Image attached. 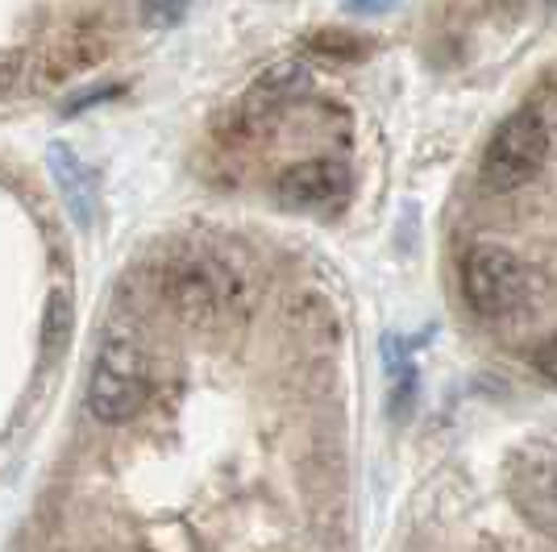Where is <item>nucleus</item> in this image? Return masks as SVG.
<instances>
[{"instance_id":"f8f14e48","label":"nucleus","mask_w":557,"mask_h":552,"mask_svg":"<svg viewBox=\"0 0 557 552\" xmlns=\"http://www.w3.org/2000/svg\"><path fill=\"white\" fill-rule=\"evenodd\" d=\"M395 0H346V13H358V17H367V13H387Z\"/></svg>"},{"instance_id":"6e6552de","label":"nucleus","mask_w":557,"mask_h":552,"mask_svg":"<svg viewBox=\"0 0 557 552\" xmlns=\"http://www.w3.org/2000/svg\"><path fill=\"white\" fill-rule=\"evenodd\" d=\"M175 303L187 316H209V312H216V287L200 271H187L175 278Z\"/></svg>"},{"instance_id":"39448f33","label":"nucleus","mask_w":557,"mask_h":552,"mask_svg":"<svg viewBox=\"0 0 557 552\" xmlns=\"http://www.w3.org/2000/svg\"><path fill=\"white\" fill-rule=\"evenodd\" d=\"M47 166H50L54 187H59V196H63V204H67L71 221H75L79 229H88V225H92V216H96V200H100L96 171L79 159L75 150H71L67 141H50Z\"/></svg>"},{"instance_id":"9b49d317","label":"nucleus","mask_w":557,"mask_h":552,"mask_svg":"<svg viewBox=\"0 0 557 552\" xmlns=\"http://www.w3.org/2000/svg\"><path fill=\"white\" fill-rule=\"evenodd\" d=\"M533 366L549 378V382H557V337H549V341H541L533 353Z\"/></svg>"},{"instance_id":"7ed1b4c3","label":"nucleus","mask_w":557,"mask_h":552,"mask_svg":"<svg viewBox=\"0 0 557 552\" xmlns=\"http://www.w3.org/2000/svg\"><path fill=\"white\" fill-rule=\"evenodd\" d=\"M462 296L483 321H504L529 300V271L504 246H474L462 262Z\"/></svg>"},{"instance_id":"ddd939ff","label":"nucleus","mask_w":557,"mask_h":552,"mask_svg":"<svg viewBox=\"0 0 557 552\" xmlns=\"http://www.w3.org/2000/svg\"><path fill=\"white\" fill-rule=\"evenodd\" d=\"M554 506H557V478H554Z\"/></svg>"},{"instance_id":"f257e3e1","label":"nucleus","mask_w":557,"mask_h":552,"mask_svg":"<svg viewBox=\"0 0 557 552\" xmlns=\"http://www.w3.org/2000/svg\"><path fill=\"white\" fill-rule=\"evenodd\" d=\"M146 391H150V366H146L138 337L113 328L96 353L92 382H88V412L100 424H125L146 403Z\"/></svg>"},{"instance_id":"9d476101","label":"nucleus","mask_w":557,"mask_h":552,"mask_svg":"<svg viewBox=\"0 0 557 552\" xmlns=\"http://www.w3.org/2000/svg\"><path fill=\"white\" fill-rule=\"evenodd\" d=\"M138 9H141V22L146 25L171 29V25H180L187 17L191 0H138Z\"/></svg>"},{"instance_id":"f03ea898","label":"nucleus","mask_w":557,"mask_h":552,"mask_svg":"<svg viewBox=\"0 0 557 552\" xmlns=\"http://www.w3.org/2000/svg\"><path fill=\"white\" fill-rule=\"evenodd\" d=\"M549 159V129L533 109L511 113L483 150V184L491 191H516L533 179Z\"/></svg>"},{"instance_id":"20e7f679","label":"nucleus","mask_w":557,"mask_h":552,"mask_svg":"<svg viewBox=\"0 0 557 552\" xmlns=\"http://www.w3.org/2000/svg\"><path fill=\"white\" fill-rule=\"evenodd\" d=\"M275 196L283 208L296 212H333L349 200V171L337 159H308L296 162L278 175Z\"/></svg>"},{"instance_id":"0eeeda50","label":"nucleus","mask_w":557,"mask_h":552,"mask_svg":"<svg viewBox=\"0 0 557 552\" xmlns=\"http://www.w3.org/2000/svg\"><path fill=\"white\" fill-rule=\"evenodd\" d=\"M308 50L312 54H321V59H367V50L371 42L367 38H358V34H346V29H317V34H308Z\"/></svg>"},{"instance_id":"1a4fd4ad","label":"nucleus","mask_w":557,"mask_h":552,"mask_svg":"<svg viewBox=\"0 0 557 552\" xmlns=\"http://www.w3.org/2000/svg\"><path fill=\"white\" fill-rule=\"evenodd\" d=\"M67 328H71V300H67V291H54L47 303V328H42L47 353H54V349L67 341Z\"/></svg>"},{"instance_id":"423d86ee","label":"nucleus","mask_w":557,"mask_h":552,"mask_svg":"<svg viewBox=\"0 0 557 552\" xmlns=\"http://www.w3.org/2000/svg\"><path fill=\"white\" fill-rule=\"evenodd\" d=\"M308 84H312V71L304 67V63H278V67H271L267 75H258V84L250 88L246 104H242V116L271 113L278 104H287V100H296V96L308 92Z\"/></svg>"}]
</instances>
